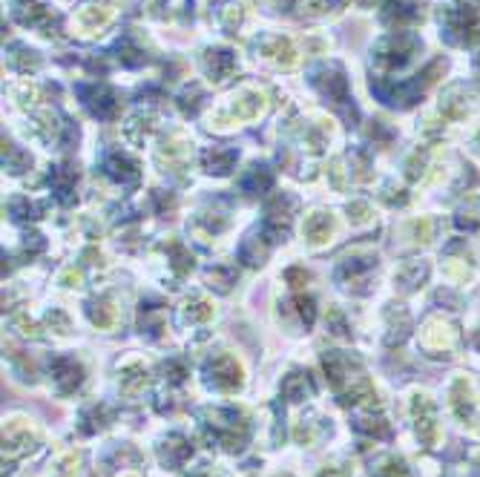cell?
<instances>
[{
  "label": "cell",
  "mask_w": 480,
  "mask_h": 477,
  "mask_svg": "<svg viewBox=\"0 0 480 477\" xmlns=\"http://www.w3.org/2000/svg\"><path fill=\"white\" fill-rule=\"evenodd\" d=\"M320 477H339V471L336 469H325V471H320Z\"/></svg>",
  "instance_id": "obj_29"
},
{
  "label": "cell",
  "mask_w": 480,
  "mask_h": 477,
  "mask_svg": "<svg viewBox=\"0 0 480 477\" xmlns=\"http://www.w3.org/2000/svg\"><path fill=\"white\" fill-rule=\"evenodd\" d=\"M242 190L245 193H250V196H256V193H265V190H271V184H274V176L265 170V167H253L247 176H242Z\"/></svg>",
  "instance_id": "obj_10"
},
{
  "label": "cell",
  "mask_w": 480,
  "mask_h": 477,
  "mask_svg": "<svg viewBox=\"0 0 480 477\" xmlns=\"http://www.w3.org/2000/svg\"><path fill=\"white\" fill-rule=\"evenodd\" d=\"M207 425L216 431V437L222 440V446L225 449H230V452H239L245 443H247V420L239 414V411H233V408H216V411H210L207 414Z\"/></svg>",
  "instance_id": "obj_1"
},
{
  "label": "cell",
  "mask_w": 480,
  "mask_h": 477,
  "mask_svg": "<svg viewBox=\"0 0 480 477\" xmlns=\"http://www.w3.org/2000/svg\"><path fill=\"white\" fill-rule=\"evenodd\" d=\"M86 314H90L93 325H98V328H110L115 322V311H112V305L107 299H93L90 308H86Z\"/></svg>",
  "instance_id": "obj_15"
},
{
  "label": "cell",
  "mask_w": 480,
  "mask_h": 477,
  "mask_svg": "<svg viewBox=\"0 0 480 477\" xmlns=\"http://www.w3.org/2000/svg\"><path fill=\"white\" fill-rule=\"evenodd\" d=\"M147 382V371L144 368H136V371H127L121 377V388L124 391H136V388H141Z\"/></svg>",
  "instance_id": "obj_24"
},
{
  "label": "cell",
  "mask_w": 480,
  "mask_h": 477,
  "mask_svg": "<svg viewBox=\"0 0 480 477\" xmlns=\"http://www.w3.org/2000/svg\"><path fill=\"white\" fill-rule=\"evenodd\" d=\"M322 365H325V374H328L331 385L339 388V385L345 382V360H342L339 354H325V357H322Z\"/></svg>",
  "instance_id": "obj_18"
},
{
  "label": "cell",
  "mask_w": 480,
  "mask_h": 477,
  "mask_svg": "<svg viewBox=\"0 0 480 477\" xmlns=\"http://www.w3.org/2000/svg\"><path fill=\"white\" fill-rule=\"evenodd\" d=\"M288 282H293V288H302L305 282H308V273H305L302 268H293V271H288Z\"/></svg>",
  "instance_id": "obj_27"
},
{
  "label": "cell",
  "mask_w": 480,
  "mask_h": 477,
  "mask_svg": "<svg viewBox=\"0 0 480 477\" xmlns=\"http://www.w3.org/2000/svg\"><path fill=\"white\" fill-rule=\"evenodd\" d=\"M204 374H207V382L216 385V388H222V391H233V388L242 385V368H239V363H236L233 357H228V354L213 357V360L204 365Z\"/></svg>",
  "instance_id": "obj_3"
},
{
  "label": "cell",
  "mask_w": 480,
  "mask_h": 477,
  "mask_svg": "<svg viewBox=\"0 0 480 477\" xmlns=\"http://www.w3.org/2000/svg\"><path fill=\"white\" fill-rule=\"evenodd\" d=\"M311 391H314V385H311L308 374H288V377H285V382H282V397H285V400H291V403L305 400Z\"/></svg>",
  "instance_id": "obj_9"
},
{
  "label": "cell",
  "mask_w": 480,
  "mask_h": 477,
  "mask_svg": "<svg viewBox=\"0 0 480 477\" xmlns=\"http://www.w3.org/2000/svg\"><path fill=\"white\" fill-rule=\"evenodd\" d=\"M170 253H172V271L176 273H187L193 268V256L182 245H170Z\"/></svg>",
  "instance_id": "obj_20"
},
{
  "label": "cell",
  "mask_w": 480,
  "mask_h": 477,
  "mask_svg": "<svg viewBox=\"0 0 480 477\" xmlns=\"http://www.w3.org/2000/svg\"><path fill=\"white\" fill-rule=\"evenodd\" d=\"M81 431L83 435H93V431H98V428H104V423H107V408L104 406H90L83 411V417H81Z\"/></svg>",
  "instance_id": "obj_17"
},
{
  "label": "cell",
  "mask_w": 480,
  "mask_h": 477,
  "mask_svg": "<svg viewBox=\"0 0 480 477\" xmlns=\"http://www.w3.org/2000/svg\"><path fill=\"white\" fill-rule=\"evenodd\" d=\"M374 265H377V259H371V256H354V259L348 256V259H342L339 268H336V279L345 282V285H351V282L363 279L365 273H371Z\"/></svg>",
  "instance_id": "obj_6"
},
{
  "label": "cell",
  "mask_w": 480,
  "mask_h": 477,
  "mask_svg": "<svg viewBox=\"0 0 480 477\" xmlns=\"http://www.w3.org/2000/svg\"><path fill=\"white\" fill-rule=\"evenodd\" d=\"M139 322H141V331H147V334H158L161 331V325H164V311H161V305H144L141 302V311H139Z\"/></svg>",
  "instance_id": "obj_14"
},
{
  "label": "cell",
  "mask_w": 480,
  "mask_h": 477,
  "mask_svg": "<svg viewBox=\"0 0 480 477\" xmlns=\"http://www.w3.org/2000/svg\"><path fill=\"white\" fill-rule=\"evenodd\" d=\"M331 230H334V222L325 213H314V216H308V222H305V239L311 245H325L331 239Z\"/></svg>",
  "instance_id": "obj_8"
},
{
  "label": "cell",
  "mask_w": 480,
  "mask_h": 477,
  "mask_svg": "<svg viewBox=\"0 0 480 477\" xmlns=\"http://www.w3.org/2000/svg\"><path fill=\"white\" fill-rule=\"evenodd\" d=\"M124 477H136V474H124Z\"/></svg>",
  "instance_id": "obj_30"
},
{
  "label": "cell",
  "mask_w": 480,
  "mask_h": 477,
  "mask_svg": "<svg viewBox=\"0 0 480 477\" xmlns=\"http://www.w3.org/2000/svg\"><path fill=\"white\" fill-rule=\"evenodd\" d=\"M377 474H380V477H406V463L391 457V460L382 463V469H380Z\"/></svg>",
  "instance_id": "obj_26"
},
{
  "label": "cell",
  "mask_w": 480,
  "mask_h": 477,
  "mask_svg": "<svg viewBox=\"0 0 480 477\" xmlns=\"http://www.w3.org/2000/svg\"><path fill=\"white\" fill-rule=\"evenodd\" d=\"M354 425H357V431H363V435H374V437H382V435H388V425H385V420H382L380 414H374V411H368V414H360Z\"/></svg>",
  "instance_id": "obj_16"
},
{
  "label": "cell",
  "mask_w": 480,
  "mask_h": 477,
  "mask_svg": "<svg viewBox=\"0 0 480 477\" xmlns=\"http://www.w3.org/2000/svg\"><path fill=\"white\" fill-rule=\"evenodd\" d=\"M207 279L225 293V290H230V285L236 282V273H233L230 268H213V271L207 273Z\"/></svg>",
  "instance_id": "obj_21"
},
{
  "label": "cell",
  "mask_w": 480,
  "mask_h": 477,
  "mask_svg": "<svg viewBox=\"0 0 480 477\" xmlns=\"http://www.w3.org/2000/svg\"><path fill=\"white\" fill-rule=\"evenodd\" d=\"M49 368H52V379H55V385H58L61 394H72V391H78V388H81V382H83V368H81V363H75L72 357H55Z\"/></svg>",
  "instance_id": "obj_4"
},
{
  "label": "cell",
  "mask_w": 480,
  "mask_h": 477,
  "mask_svg": "<svg viewBox=\"0 0 480 477\" xmlns=\"http://www.w3.org/2000/svg\"><path fill=\"white\" fill-rule=\"evenodd\" d=\"M75 182H78V172L75 170H69V167H61V170H55L52 176H49V184H52V193L58 196V199H64V201H69L72 196V190H75Z\"/></svg>",
  "instance_id": "obj_11"
},
{
  "label": "cell",
  "mask_w": 480,
  "mask_h": 477,
  "mask_svg": "<svg viewBox=\"0 0 480 477\" xmlns=\"http://www.w3.org/2000/svg\"><path fill=\"white\" fill-rule=\"evenodd\" d=\"M185 317H187L190 322H204V319H210V317H213V308H210V302H207V299L196 296V299H190L187 305H185Z\"/></svg>",
  "instance_id": "obj_19"
},
{
  "label": "cell",
  "mask_w": 480,
  "mask_h": 477,
  "mask_svg": "<svg viewBox=\"0 0 480 477\" xmlns=\"http://www.w3.org/2000/svg\"><path fill=\"white\" fill-rule=\"evenodd\" d=\"M199 477H207V474H199Z\"/></svg>",
  "instance_id": "obj_31"
},
{
  "label": "cell",
  "mask_w": 480,
  "mask_h": 477,
  "mask_svg": "<svg viewBox=\"0 0 480 477\" xmlns=\"http://www.w3.org/2000/svg\"><path fill=\"white\" fill-rule=\"evenodd\" d=\"M164 374H167V379H170L172 385H179V382H185V377H187V365H185L182 360H170V363L164 365Z\"/></svg>",
  "instance_id": "obj_25"
},
{
  "label": "cell",
  "mask_w": 480,
  "mask_h": 477,
  "mask_svg": "<svg viewBox=\"0 0 480 477\" xmlns=\"http://www.w3.org/2000/svg\"><path fill=\"white\" fill-rule=\"evenodd\" d=\"M239 256H242V262H247V265H262L265 262V256H268V239L265 236H250L242 245Z\"/></svg>",
  "instance_id": "obj_12"
},
{
  "label": "cell",
  "mask_w": 480,
  "mask_h": 477,
  "mask_svg": "<svg viewBox=\"0 0 480 477\" xmlns=\"http://www.w3.org/2000/svg\"><path fill=\"white\" fill-rule=\"evenodd\" d=\"M193 454V446L182 437V435H172V437H167L164 443H161V449H158V457H161V463L167 466V469H179V466H185V460Z\"/></svg>",
  "instance_id": "obj_5"
},
{
  "label": "cell",
  "mask_w": 480,
  "mask_h": 477,
  "mask_svg": "<svg viewBox=\"0 0 480 477\" xmlns=\"http://www.w3.org/2000/svg\"><path fill=\"white\" fill-rule=\"evenodd\" d=\"M348 213H354V222H365V204H354V207H348Z\"/></svg>",
  "instance_id": "obj_28"
},
{
  "label": "cell",
  "mask_w": 480,
  "mask_h": 477,
  "mask_svg": "<svg viewBox=\"0 0 480 477\" xmlns=\"http://www.w3.org/2000/svg\"><path fill=\"white\" fill-rule=\"evenodd\" d=\"M296 311L302 317L305 325H314V317H317V305L311 296H296Z\"/></svg>",
  "instance_id": "obj_23"
},
{
  "label": "cell",
  "mask_w": 480,
  "mask_h": 477,
  "mask_svg": "<svg viewBox=\"0 0 480 477\" xmlns=\"http://www.w3.org/2000/svg\"><path fill=\"white\" fill-rule=\"evenodd\" d=\"M9 210H12L15 219H37V213H40L29 199H15V201L9 204Z\"/></svg>",
  "instance_id": "obj_22"
},
{
  "label": "cell",
  "mask_w": 480,
  "mask_h": 477,
  "mask_svg": "<svg viewBox=\"0 0 480 477\" xmlns=\"http://www.w3.org/2000/svg\"><path fill=\"white\" fill-rule=\"evenodd\" d=\"M233 161H236L233 150H210V153H204V167H207V172H216V176H225V172L233 167Z\"/></svg>",
  "instance_id": "obj_13"
},
{
  "label": "cell",
  "mask_w": 480,
  "mask_h": 477,
  "mask_svg": "<svg viewBox=\"0 0 480 477\" xmlns=\"http://www.w3.org/2000/svg\"><path fill=\"white\" fill-rule=\"evenodd\" d=\"M291 210H293V201L288 196H276L268 201L265 207V222H262V236L268 242H276L288 233L291 228Z\"/></svg>",
  "instance_id": "obj_2"
},
{
  "label": "cell",
  "mask_w": 480,
  "mask_h": 477,
  "mask_svg": "<svg viewBox=\"0 0 480 477\" xmlns=\"http://www.w3.org/2000/svg\"><path fill=\"white\" fill-rule=\"evenodd\" d=\"M107 176L110 179H115L118 184H136L139 182V167L129 161V158H124V155H110L107 158Z\"/></svg>",
  "instance_id": "obj_7"
}]
</instances>
